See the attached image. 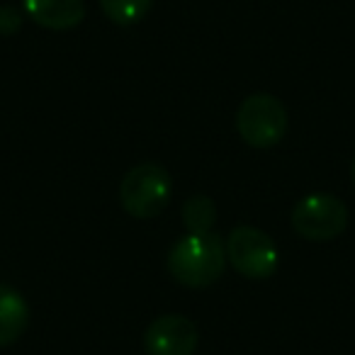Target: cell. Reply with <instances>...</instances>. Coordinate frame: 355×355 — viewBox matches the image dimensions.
<instances>
[{"mask_svg": "<svg viewBox=\"0 0 355 355\" xmlns=\"http://www.w3.org/2000/svg\"><path fill=\"white\" fill-rule=\"evenodd\" d=\"M227 266V251L214 232L188 234L178 239L168 251V272L173 280L190 290H202L222 277Z\"/></svg>", "mask_w": 355, "mask_h": 355, "instance_id": "cell-1", "label": "cell"}, {"mask_svg": "<svg viewBox=\"0 0 355 355\" xmlns=\"http://www.w3.org/2000/svg\"><path fill=\"white\" fill-rule=\"evenodd\" d=\"M173 198V178L161 163H139L119 183V202L134 219H153Z\"/></svg>", "mask_w": 355, "mask_h": 355, "instance_id": "cell-2", "label": "cell"}, {"mask_svg": "<svg viewBox=\"0 0 355 355\" xmlns=\"http://www.w3.org/2000/svg\"><path fill=\"white\" fill-rule=\"evenodd\" d=\"M236 132L248 146L270 148L287 134V110L275 95L253 93L236 110Z\"/></svg>", "mask_w": 355, "mask_h": 355, "instance_id": "cell-3", "label": "cell"}, {"mask_svg": "<svg viewBox=\"0 0 355 355\" xmlns=\"http://www.w3.org/2000/svg\"><path fill=\"white\" fill-rule=\"evenodd\" d=\"M348 227V207L329 193L304 195L292 207V229L306 241H331Z\"/></svg>", "mask_w": 355, "mask_h": 355, "instance_id": "cell-4", "label": "cell"}, {"mask_svg": "<svg viewBox=\"0 0 355 355\" xmlns=\"http://www.w3.org/2000/svg\"><path fill=\"white\" fill-rule=\"evenodd\" d=\"M227 261L248 280H266L277 270V246L256 227H236L227 239Z\"/></svg>", "mask_w": 355, "mask_h": 355, "instance_id": "cell-5", "label": "cell"}, {"mask_svg": "<svg viewBox=\"0 0 355 355\" xmlns=\"http://www.w3.org/2000/svg\"><path fill=\"white\" fill-rule=\"evenodd\" d=\"M198 343V324L183 314H163L144 331V348L148 355H193Z\"/></svg>", "mask_w": 355, "mask_h": 355, "instance_id": "cell-6", "label": "cell"}, {"mask_svg": "<svg viewBox=\"0 0 355 355\" xmlns=\"http://www.w3.org/2000/svg\"><path fill=\"white\" fill-rule=\"evenodd\" d=\"M22 10L32 22L54 32L73 30L83 22V0H22Z\"/></svg>", "mask_w": 355, "mask_h": 355, "instance_id": "cell-7", "label": "cell"}, {"mask_svg": "<svg viewBox=\"0 0 355 355\" xmlns=\"http://www.w3.org/2000/svg\"><path fill=\"white\" fill-rule=\"evenodd\" d=\"M30 321V304L20 290L0 282V348L10 345L25 334Z\"/></svg>", "mask_w": 355, "mask_h": 355, "instance_id": "cell-8", "label": "cell"}, {"mask_svg": "<svg viewBox=\"0 0 355 355\" xmlns=\"http://www.w3.org/2000/svg\"><path fill=\"white\" fill-rule=\"evenodd\" d=\"M217 222V205L207 195H193L183 202V224L188 234H207Z\"/></svg>", "mask_w": 355, "mask_h": 355, "instance_id": "cell-9", "label": "cell"}, {"mask_svg": "<svg viewBox=\"0 0 355 355\" xmlns=\"http://www.w3.org/2000/svg\"><path fill=\"white\" fill-rule=\"evenodd\" d=\"M153 0H100V8L119 27H132L146 17Z\"/></svg>", "mask_w": 355, "mask_h": 355, "instance_id": "cell-10", "label": "cell"}, {"mask_svg": "<svg viewBox=\"0 0 355 355\" xmlns=\"http://www.w3.org/2000/svg\"><path fill=\"white\" fill-rule=\"evenodd\" d=\"M22 27V10L15 6H0V35H17Z\"/></svg>", "mask_w": 355, "mask_h": 355, "instance_id": "cell-11", "label": "cell"}, {"mask_svg": "<svg viewBox=\"0 0 355 355\" xmlns=\"http://www.w3.org/2000/svg\"><path fill=\"white\" fill-rule=\"evenodd\" d=\"M350 180H353V188H355V158H353V166H350Z\"/></svg>", "mask_w": 355, "mask_h": 355, "instance_id": "cell-12", "label": "cell"}]
</instances>
